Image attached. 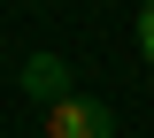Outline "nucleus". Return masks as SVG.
I'll return each instance as SVG.
<instances>
[{
    "mask_svg": "<svg viewBox=\"0 0 154 138\" xmlns=\"http://www.w3.org/2000/svg\"><path fill=\"white\" fill-rule=\"evenodd\" d=\"M139 54L154 61V0H146V8H139Z\"/></svg>",
    "mask_w": 154,
    "mask_h": 138,
    "instance_id": "7ed1b4c3",
    "label": "nucleus"
},
{
    "mask_svg": "<svg viewBox=\"0 0 154 138\" xmlns=\"http://www.w3.org/2000/svg\"><path fill=\"white\" fill-rule=\"evenodd\" d=\"M23 92H31L38 107L69 100V92H77V84H69V61H62V54H31V61H23Z\"/></svg>",
    "mask_w": 154,
    "mask_h": 138,
    "instance_id": "f03ea898",
    "label": "nucleus"
},
{
    "mask_svg": "<svg viewBox=\"0 0 154 138\" xmlns=\"http://www.w3.org/2000/svg\"><path fill=\"white\" fill-rule=\"evenodd\" d=\"M46 138H116V107H108V100L69 92V100L46 107Z\"/></svg>",
    "mask_w": 154,
    "mask_h": 138,
    "instance_id": "f257e3e1",
    "label": "nucleus"
}]
</instances>
